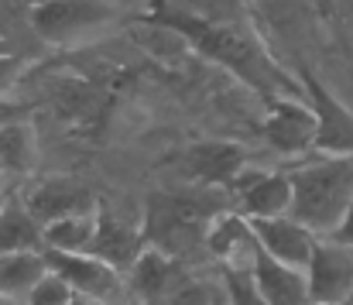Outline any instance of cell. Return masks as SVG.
Masks as SVG:
<instances>
[{"instance_id": "obj_16", "label": "cell", "mask_w": 353, "mask_h": 305, "mask_svg": "<svg viewBox=\"0 0 353 305\" xmlns=\"http://www.w3.org/2000/svg\"><path fill=\"white\" fill-rule=\"evenodd\" d=\"M141 247H144L141 226L134 230V226H127L123 219L107 216V213L97 209V223H93V237H90V244H86V254H93V257L107 261L110 268L123 271V268H130V261L137 257Z\"/></svg>"}, {"instance_id": "obj_18", "label": "cell", "mask_w": 353, "mask_h": 305, "mask_svg": "<svg viewBox=\"0 0 353 305\" xmlns=\"http://www.w3.org/2000/svg\"><path fill=\"white\" fill-rule=\"evenodd\" d=\"M17 250H41V226L17 196H7V203L0 206V254Z\"/></svg>"}, {"instance_id": "obj_15", "label": "cell", "mask_w": 353, "mask_h": 305, "mask_svg": "<svg viewBox=\"0 0 353 305\" xmlns=\"http://www.w3.org/2000/svg\"><path fill=\"white\" fill-rule=\"evenodd\" d=\"M182 278H185L182 264L154 247H141L137 257L130 261V288L144 305H158Z\"/></svg>"}, {"instance_id": "obj_27", "label": "cell", "mask_w": 353, "mask_h": 305, "mask_svg": "<svg viewBox=\"0 0 353 305\" xmlns=\"http://www.w3.org/2000/svg\"><path fill=\"white\" fill-rule=\"evenodd\" d=\"M21 117H28V106H24V103L0 100V127L10 124V120H21Z\"/></svg>"}, {"instance_id": "obj_1", "label": "cell", "mask_w": 353, "mask_h": 305, "mask_svg": "<svg viewBox=\"0 0 353 305\" xmlns=\"http://www.w3.org/2000/svg\"><path fill=\"white\" fill-rule=\"evenodd\" d=\"M144 21L161 24V28L175 31L179 38H185L192 45V52H199L213 66L227 69L247 90L264 97V103L302 100V86L268 55L261 38L243 21H196V17H182V14H168V10H151V14H144Z\"/></svg>"}, {"instance_id": "obj_6", "label": "cell", "mask_w": 353, "mask_h": 305, "mask_svg": "<svg viewBox=\"0 0 353 305\" xmlns=\"http://www.w3.org/2000/svg\"><path fill=\"white\" fill-rule=\"evenodd\" d=\"M45 268L55 271L76 295L97 299V302H114L120 295V271L107 261L86 254V250H48L41 247Z\"/></svg>"}, {"instance_id": "obj_9", "label": "cell", "mask_w": 353, "mask_h": 305, "mask_svg": "<svg viewBox=\"0 0 353 305\" xmlns=\"http://www.w3.org/2000/svg\"><path fill=\"white\" fill-rule=\"evenodd\" d=\"M250 230L261 244V250L288 268H302L309 264L312 257V247H316V233L305 230L299 219H292L288 213L285 216H264V219H250Z\"/></svg>"}, {"instance_id": "obj_31", "label": "cell", "mask_w": 353, "mask_h": 305, "mask_svg": "<svg viewBox=\"0 0 353 305\" xmlns=\"http://www.w3.org/2000/svg\"><path fill=\"white\" fill-rule=\"evenodd\" d=\"M0 305H24V302H14V299H3V295H0Z\"/></svg>"}, {"instance_id": "obj_22", "label": "cell", "mask_w": 353, "mask_h": 305, "mask_svg": "<svg viewBox=\"0 0 353 305\" xmlns=\"http://www.w3.org/2000/svg\"><path fill=\"white\" fill-rule=\"evenodd\" d=\"M216 295H220V292H216L210 282H199V278H189V275H185L158 305H213Z\"/></svg>"}, {"instance_id": "obj_25", "label": "cell", "mask_w": 353, "mask_h": 305, "mask_svg": "<svg viewBox=\"0 0 353 305\" xmlns=\"http://www.w3.org/2000/svg\"><path fill=\"white\" fill-rule=\"evenodd\" d=\"M24 69H28V62H24L21 55H7V52H0V100L17 86V79H21Z\"/></svg>"}, {"instance_id": "obj_30", "label": "cell", "mask_w": 353, "mask_h": 305, "mask_svg": "<svg viewBox=\"0 0 353 305\" xmlns=\"http://www.w3.org/2000/svg\"><path fill=\"white\" fill-rule=\"evenodd\" d=\"M7 203V189H3V182H0V206Z\"/></svg>"}, {"instance_id": "obj_5", "label": "cell", "mask_w": 353, "mask_h": 305, "mask_svg": "<svg viewBox=\"0 0 353 305\" xmlns=\"http://www.w3.org/2000/svg\"><path fill=\"white\" fill-rule=\"evenodd\" d=\"M302 86V100L316 117V141L312 151L319 155H336V158H353V113L336 100L319 79L316 72L302 69L299 76Z\"/></svg>"}, {"instance_id": "obj_12", "label": "cell", "mask_w": 353, "mask_h": 305, "mask_svg": "<svg viewBox=\"0 0 353 305\" xmlns=\"http://www.w3.org/2000/svg\"><path fill=\"white\" fill-rule=\"evenodd\" d=\"M243 165V148L230 141H199L182 155V172L203 189H230Z\"/></svg>"}, {"instance_id": "obj_14", "label": "cell", "mask_w": 353, "mask_h": 305, "mask_svg": "<svg viewBox=\"0 0 353 305\" xmlns=\"http://www.w3.org/2000/svg\"><path fill=\"white\" fill-rule=\"evenodd\" d=\"M254 288L268 305H312L309 299V285H305V271L302 268H288L274 257H268L264 250L257 254L254 268H250Z\"/></svg>"}, {"instance_id": "obj_2", "label": "cell", "mask_w": 353, "mask_h": 305, "mask_svg": "<svg viewBox=\"0 0 353 305\" xmlns=\"http://www.w3.org/2000/svg\"><path fill=\"white\" fill-rule=\"evenodd\" d=\"M227 196L220 189H189V193H154L144 209L141 240L144 247H154L168 257L192 254L199 244H206L210 223L227 213Z\"/></svg>"}, {"instance_id": "obj_10", "label": "cell", "mask_w": 353, "mask_h": 305, "mask_svg": "<svg viewBox=\"0 0 353 305\" xmlns=\"http://www.w3.org/2000/svg\"><path fill=\"white\" fill-rule=\"evenodd\" d=\"M206 250L230 271H250L257 254H261V244L250 230V219L240 216L236 209L220 213L210 230H206Z\"/></svg>"}, {"instance_id": "obj_21", "label": "cell", "mask_w": 353, "mask_h": 305, "mask_svg": "<svg viewBox=\"0 0 353 305\" xmlns=\"http://www.w3.org/2000/svg\"><path fill=\"white\" fill-rule=\"evenodd\" d=\"M151 10H168L196 21H243V0H154Z\"/></svg>"}, {"instance_id": "obj_29", "label": "cell", "mask_w": 353, "mask_h": 305, "mask_svg": "<svg viewBox=\"0 0 353 305\" xmlns=\"http://www.w3.org/2000/svg\"><path fill=\"white\" fill-rule=\"evenodd\" d=\"M330 305H353V292L347 295V299H340V302H330Z\"/></svg>"}, {"instance_id": "obj_33", "label": "cell", "mask_w": 353, "mask_h": 305, "mask_svg": "<svg viewBox=\"0 0 353 305\" xmlns=\"http://www.w3.org/2000/svg\"><path fill=\"white\" fill-rule=\"evenodd\" d=\"M28 3H38V0H28Z\"/></svg>"}, {"instance_id": "obj_3", "label": "cell", "mask_w": 353, "mask_h": 305, "mask_svg": "<svg viewBox=\"0 0 353 305\" xmlns=\"http://www.w3.org/2000/svg\"><path fill=\"white\" fill-rule=\"evenodd\" d=\"M288 186H292L288 216L299 219L316 237L330 233L353 203V158L326 155L319 161H309L288 175Z\"/></svg>"}, {"instance_id": "obj_8", "label": "cell", "mask_w": 353, "mask_h": 305, "mask_svg": "<svg viewBox=\"0 0 353 305\" xmlns=\"http://www.w3.org/2000/svg\"><path fill=\"white\" fill-rule=\"evenodd\" d=\"M305 285L312 305L340 302L353 292V250L333 244V240H316L312 257L305 264Z\"/></svg>"}, {"instance_id": "obj_7", "label": "cell", "mask_w": 353, "mask_h": 305, "mask_svg": "<svg viewBox=\"0 0 353 305\" xmlns=\"http://www.w3.org/2000/svg\"><path fill=\"white\" fill-rule=\"evenodd\" d=\"M230 193H234L236 213L247 216V219L285 216L288 206H292L288 175H281V172H264V168H250V165H243V168L236 172Z\"/></svg>"}, {"instance_id": "obj_19", "label": "cell", "mask_w": 353, "mask_h": 305, "mask_svg": "<svg viewBox=\"0 0 353 305\" xmlns=\"http://www.w3.org/2000/svg\"><path fill=\"white\" fill-rule=\"evenodd\" d=\"M31 168H34V130L21 117L0 127V179L3 175L21 179Z\"/></svg>"}, {"instance_id": "obj_28", "label": "cell", "mask_w": 353, "mask_h": 305, "mask_svg": "<svg viewBox=\"0 0 353 305\" xmlns=\"http://www.w3.org/2000/svg\"><path fill=\"white\" fill-rule=\"evenodd\" d=\"M69 305H110V302H97V299H83V295H76Z\"/></svg>"}, {"instance_id": "obj_26", "label": "cell", "mask_w": 353, "mask_h": 305, "mask_svg": "<svg viewBox=\"0 0 353 305\" xmlns=\"http://www.w3.org/2000/svg\"><path fill=\"white\" fill-rule=\"evenodd\" d=\"M326 240H333V244H340V247L353 250V203L347 206V213L340 216V223L326 233Z\"/></svg>"}, {"instance_id": "obj_4", "label": "cell", "mask_w": 353, "mask_h": 305, "mask_svg": "<svg viewBox=\"0 0 353 305\" xmlns=\"http://www.w3.org/2000/svg\"><path fill=\"white\" fill-rule=\"evenodd\" d=\"M114 17H117L114 0H38V3H28L31 31L55 48H72V45L90 41Z\"/></svg>"}, {"instance_id": "obj_11", "label": "cell", "mask_w": 353, "mask_h": 305, "mask_svg": "<svg viewBox=\"0 0 353 305\" xmlns=\"http://www.w3.org/2000/svg\"><path fill=\"white\" fill-rule=\"evenodd\" d=\"M264 141L281 155H305L316 141V117L305 100H274L268 103Z\"/></svg>"}, {"instance_id": "obj_20", "label": "cell", "mask_w": 353, "mask_h": 305, "mask_svg": "<svg viewBox=\"0 0 353 305\" xmlns=\"http://www.w3.org/2000/svg\"><path fill=\"white\" fill-rule=\"evenodd\" d=\"M93 223H97V213L52 219V223L41 226V247H48V250H86V244L93 237Z\"/></svg>"}, {"instance_id": "obj_17", "label": "cell", "mask_w": 353, "mask_h": 305, "mask_svg": "<svg viewBox=\"0 0 353 305\" xmlns=\"http://www.w3.org/2000/svg\"><path fill=\"white\" fill-rule=\"evenodd\" d=\"M45 257L41 250H17V254H0V295L24 302L28 292L41 282L45 275Z\"/></svg>"}, {"instance_id": "obj_13", "label": "cell", "mask_w": 353, "mask_h": 305, "mask_svg": "<svg viewBox=\"0 0 353 305\" xmlns=\"http://www.w3.org/2000/svg\"><path fill=\"white\" fill-rule=\"evenodd\" d=\"M21 203L34 216L38 226H45V223H52V219H62V216L97 213L93 193H90L83 182H76V179H45V182H38Z\"/></svg>"}, {"instance_id": "obj_32", "label": "cell", "mask_w": 353, "mask_h": 305, "mask_svg": "<svg viewBox=\"0 0 353 305\" xmlns=\"http://www.w3.org/2000/svg\"><path fill=\"white\" fill-rule=\"evenodd\" d=\"M213 305H227V299H223V292H220V295L213 299Z\"/></svg>"}, {"instance_id": "obj_23", "label": "cell", "mask_w": 353, "mask_h": 305, "mask_svg": "<svg viewBox=\"0 0 353 305\" xmlns=\"http://www.w3.org/2000/svg\"><path fill=\"white\" fill-rule=\"evenodd\" d=\"M72 299H76V292H72L55 271H45L41 282L28 292L24 305H69Z\"/></svg>"}, {"instance_id": "obj_24", "label": "cell", "mask_w": 353, "mask_h": 305, "mask_svg": "<svg viewBox=\"0 0 353 305\" xmlns=\"http://www.w3.org/2000/svg\"><path fill=\"white\" fill-rule=\"evenodd\" d=\"M220 278H223V299H227V305H268L257 295L250 271H230V268H223Z\"/></svg>"}]
</instances>
